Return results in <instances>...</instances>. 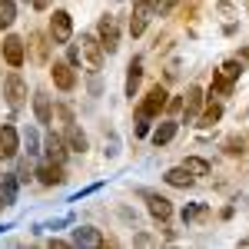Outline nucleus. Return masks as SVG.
<instances>
[{
  "mask_svg": "<svg viewBox=\"0 0 249 249\" xmlns=\"http://www.w3.org/2000/svg\"><path fill=\"white\" fill-rule=\"evenodd\" d=\"M176 3H179V0H153V14H160V17H170L173 10H176Z\"/></svg>",
  "mask_w": 249,
  "mask_h": 249,
  "instance_id": "c85d7f7f",
  "label": "nucleus"
},
{
  "mask_svg": "<svg viewBox=\"0 0 249 249\" xmlns=\"http://www.w3.org/2000/svg\"><path fill=\"white\" fill-rule=\"evenodd\" d=\"M17 199V179L10 173H0V210H7Z\"/></svg>",
  "mask_w": 249,
  "mask_h": 249,
  "instance_id": "aec40b11",
  "label": "nucleus"
},
{
  "mask_svg": "<svg viewBox=\"0 0 249 249\" xmlns=\"http://www.w3.org/2000/svg\"><path fill=\"white\" fill-rule=\"evenodd\" d=\"M236 7H239V0H216L219 17H232V14H236Z\"/></svg>",
  "mask_w": 249,
  "mask_h": 249,
  "instance_id": "c756f323",
  "label": "nucleus"
},
{
  "mask_svg": "<svg viewBox=\"0 0 249 249\" xmlns=\"http://www.w3.org/2000/svg\"><path fill=\"white\" fill-rule=\"evenodd\" d=\"M153 17V0H136L133 14H130V37H143Z\"/></svg>",
  "mask_w": 249,
  "mask_h": 249,
  "instance_id": "39448f33",
  "label": "nucleus"
},
{
  "mask_svg": "<svg viewBox=\"0 0 249 249\" xmlns=\"http://www.w3.org/2000/svg\"><path fill=\"white\" fill-rule=\"evenodd\" d=\"M80 60H87L90 70H100L103 67V43L96 34H80Z\"/></svg>",
  "mask_w": 249,
  "mask_h": 249,
  "instance_id": "20e7f679",
  "label": "nucleus"
},
{
  "mask_svg": "<svg viewBox=\"0 0 249 249\" xmlns=\"http://www.w3.org/2000/svg\"><path fill=\"white\" fill-rule=\"evenodd\" d=\"M0 53H3V60H7V67L20 70V67H23V60H27V47H23V40H20L17 34H10V37L0 43Z\"/></svg>",
  "mask_w": 249,
  "mask_h": 249,
  "instance_id": "0eeeda50",
  "label": "nucleus"
},
{
  "mask_svg": "<svg viewBox=\"0 0 249 249\" xmlns=\"http://www.w3.org/2000/svg\"><path fill=\"white\" fill-rule=\"evenodd\" d=\"M23 3H34V0H23Z\"/></svg>",
  "mask_w": 249,
  "mask_h": 249,
  "instance_id": "f704fd0d",
  "label": "nucleus"
},
{
  "mask_svg": "<svg viewBox=\"0 0 249 249\" xmlns=\"http://www.w3.org/2000/svg\"><path fill=\"white\" fill-rule=\"evenodd\" d=\"M176 130H179V120H163L160 126L153 130V146H166V143H173V136H176Z\"/></svg>",
  "mask_w": 249,
  "mask_h": 249,
  "instance_id": "6ab92c4d",
  "label": "nucleus"
},
{
  "mask_svg": "<svg viewBox=\"0 0 249 249\" xmlns=\"http://www.w3.org/2000/svg\"><path fill=\"white\" fill-rule=\"evenodd\" d=\"M170 186H176V190H190L193 183H196V176H193L186 166H173V170H166V176H163Z\"/></svg>",
  "mask_w": 249,
  "mask_h": 249,
  "instance_id": "f3484780",
  "label": "nucleus"
},
{
  "mask_svg": "<svg viewBox=\"0 0 249 249\" xmlns=\"http://www.w3.org/2000/svg\"><path fill=\"white\" fill-rule=\"evenodd\" d=\"M166 110H170V113H179V110H183V96H173V100H166Z\"/></svg>",
  "mask_w": 249,
  "mask_h": 249,
  "instance_id": "2f4dec72",
  "label": "nucleus"
},
{
  "mask_svg": "<svg viewBox=\"0 0 249 249\" xmlns=\"http://www.w3.org/2000/svg\"><path fill=\"white\" fill-rule=\"evenodd\" d=\"M136 243H140V246H150V243H153V236H150V232H140V236H136Z\"/></svg>",
  "mask_w": 249,
  "mask_h": 249,
  "instance_id": "473e14b6",
  "label": "nucleus"
},
{
  "mask_svg": "<svg viewBox=\"0 0 249 249\" xmlns=\"http://www.w3.org/2000/svg\"><path fill=\"white\" fill-rule=\"evenodd\" d=\"M166 100H170L166 87H163V83H153V87L146 90V96H143V103L136 107V116H146V120L160 116L163 110H166Z\"/></svg>",
  "mask_w": 249,
  "mask_h": 249,
  "instance_id": "f257e3e1",
  "label": "nucleus"
},
{
  "mask_svg": "<svg viewBox=\"0 0 249 249\" xmlns=\"http://www.w3.org/2000/svg\"><path fill=\"white\" fill-rule=\"evenodd\" d=\"M223 150H226V156H243L246 153V140H243V136H230V140L223 143Z\"/></svg>",
  "mask_w": 249,
  "mask_h": 249,
  "instance_id": "cd10ccee",
  "label": "nucleus"
},
{
  "mask_svg": "<svg viewBox=\"0 0 249 249\" xmlns=\"http://www.w3.org/2000/svg\"><path fill=\"white\" fill-rule=\"evenodd\" d=\"M140 80H143V57H133L126 67V96L130 100L140 93Z\"/></svg>",
  "mask_w": 249,
  "mask_h": 249,
  "instance_id": "2eb2a0df",
  "label": "nucleus"
},
{
  "mask_svg": "<svg viewBox=\"0 0 249 249\" xmlns=\"http://www.w3.org/2000/svg\"><path fill=\"white\" fill-rule=\"evenodd\" d=\"M20 153V133H17V126H10V123H3L0 126V156H17Z\"/></svg>",
  "mask_w": 249,
  "mask_h": 249,
  "instance_id": "ddd939ff",
  "label": "nucleus"
},
{
  "mask_svg": "<svg viewBox=\"0 0 249 249\" xmlns=\"http://www.w3.org/2000/svg\"><path fill=\"white\" fill-rule=\"evenodd\" d=\"M70 40H73V17H70V10H53L50 14V43L67 47Z\"/></svg>",
  "mask_w": 249,
  "mask_h": 249,
  "instance_id": "7ed1b4c3",
  "label": "nucleus"
},
{
  "mask_svg": "<svg viewBox=\"0 0 249 249\" xmlns=\"http://www.w3.org/2000/svg\"><path fill=\"white\" fill-rule=\"evenodd\" d=\"M232 93V80H226L223 73H213V83H210V90H206V100H219V96H230Z\"/></svg>",
  "mask_w": 249,
  "mask_h": 249,
  "instance_id": "5701e85b",
  "label": "nucleus"
},
{
  "mask_svg": "<svg viewBox=\"0 0 249 249\" xmlns=\"http://www.w3.org/2000/svg\"><path fill=\"white\" fill-rule=\"evenodd\" d=\"M203 103H206V93H203V87H196L193 83L190 90H186V100H183V123H193L199 110H203Z\"/></svg>",
  "mask_w": 249,
  "mask_h": 249,
  "instance_id": "9d476101",
  "label": "nucleus"
},
{
  "mask_svg": "<svg viewBox=\"0 0 249 249\" xmlns=\"http://www.w3.org/2000/svg\"><path fill=\"white\" fill-rule=\"evenodd\" d=\"M43 150H47V160H53V163H63V160H67V143H63V136H57V133H47Z\"/></svg>",
  "mask_w": 249,
  "mask_h": 249,
  "instance_id": "a211bd4d",
  "label": "nucleus"
},
{
  "mask_svg": "<svg viewBox=\"0 0 249 249\" xmlns=\"http://www.w3.org/2000/svg\"><path fill=\"white\" fill-rule=\"evenodd\" d=\"M3 96H7V103H10L14 110L27 103V80L20 77L17 70H14V73H7V80H3Z\"/></svg>",
  "mask_w": 249,
  "mask_h": 249,
  "instance_id": "423d86ee",
  "label": "nucleus"
},
{
  "mask_svg": "<svg viewBox=\"0 0 249 249\" xmlns=\"http://www.w3.org/2000/svg\"><path fill=\"white\" fill-rule=\"evenodd\" d=\"M243 70H246V63H243L239 57H230V60H223V67H219L216 73H223L226 80H232V83H236V80L243 77Z\"/></svg>",
  "mask_w": 249,
  "mask_h": 249,
  "instance_id": "b1692460",
  "label": "nucleus"
},
{
  "mask_svg": "<svg viewBox=\"0 0 249 249\" xmlns=\"http://www.w3.org/2000/svg\"><path fill=\"white\" fill-rule=\"evenodd\" d=\"M183 166H186V170L193 173V176H210V163H206V160H203V156H186V160H183Z\"/></svg>",
  "mask_w": 249,
  "mask_h": 249,
  "instance_id": "bb28decb",
  "label": "nucleus"
},
{
  "mask_svg": "<svg viewBox=\"0 0 249 249\" xmlns=\"http://www.w3.org/2000/svg\"><path fill=\"white\" fill-rule=\"evenodd\" d=\"M63 143H67V150H73V153H87V150H90V140H87V133L80 130L73 120L63 126Z\"/></svg>",
  "mask_w": 249,
  "mask_h": 249,
  "instance_id": "f8f14e48",
  "label": "nucleus"
},
{
  "mask_svg": "<svg viewBox=\"0 0 249 249\" xmlns=\"http://www.w3.org/2000/svg\"><path fill=\"white\" fill-rule=\"evenodd\" d=\"M143 199H146V210H150V216H153L156 223H170L173 203L166 196H160V193H143Z\"/></svg>",
  "mask_w": 249,
  "mask_h": 249,
  "instance_id": "1a4fd4ad",
  "label": "nucleus"
},
{
  "mask_svg": "<svg viewBox=\"0 0 249 249\" xmlns=\"http://www.w3.org/2000/svg\"><path fill=\"white\" fill-rule=\"evenodd\" d=\"M246 10H249V0H246Z\"/></svg>",
  "mask_w": 249,
  "mask_h": 249,
  "instance_id": "c9c22d12",
  "label": "nucleus"
},
{
  "mask_svg": "<svg viewBox=\"0 0 249 249\" xmlns=\"http://www.w3.org/2000/svg\"><path fill=\"white\" fill-rule=\"evenodd\" d=\"M17 20V3L14 0H0V30H10Z\"/></svg>",
  "mask_w": 249,
  "mask_h": 249,
  "instance_id": "393cba45",
  "label": "nucleus"
},
{
  "mask_svg": "<svg viewBox=\"0 0 249 249\" xmlns=\"http://www.w3.org/2000/svg\"><path fill=\"white\" fill-rule=\"evenodd\" d=\"M67 63H70V67H80V47H70V50H67Z\"/></svg>",
  "mask_w": 249,
  "mask_h": 249,
  "instance_id": "7c9ffc66",
  "label": "nucleus"
},
{
  "mask_svg": "<svg viewBox=\"0 0 249 249\" xmlns=\"http://www.w3.org/2000/svg\"><path fill=\"white\" fill-rule=\"evenodd\" d=\"M236 57L243 60V63H249V47H239V53H236Z\"/></svg>",
  "mask_w": 249,
  "mask_h": 249,
  "instance_id": "72a5a7b5",
  "label": "nucleus"
},
{
  "mask_svg": "<svg viewBox=\"0 0 249 249\" xmlns=\"http://www.w3.org/2000/svg\"><path fill=\"white\" fill-rule=\"evenodd\" d=\"M219 120H223V103H219V100H210V103H203V110H199V116H196V126L213 130Z\"/></svg>",
  "mask_w": 249,
  "mask_h": 249,
  "instance_id": "4468645a",
  "label": "nucleus"
},
{
  "mask_svg": "<svg viewBox=\"0 0 249 249\" xmlns=\"http://www.w3.org/2000/svg\"><path fill=\"white\" fill-rule=\"evenodd\" d=\"M37 179L43 183V186H63V183H67V173H63V163H53V160L40 163V166H37Z\"/></svg>",
  "mask_w": 249,
  "mask_h": 249,
  "instance_id": "9b49d317",
  "label": "nucleus"
},
{
  "mask_svg": "<svg viewBox=\"0 0 249 249\" xmlns=\"http://www.w3.org/2000/svg\"><path fill=\"white\" fill-rule=\"evenodd\" d=\"M73 243H77V246H103L107 239H103L100 230H93V226H80V230H73Z\"/></svg>",
  "mask_w": 249,
  "mask_h": 249,
  "instance_id": "412c9836",
  "label": "nucleus"
},
{
  "mask_svg": "<svg viewBox=\"0 0 249 249\" xmlns=\"http://www.w3.org/2000/svg\"><path fill=\"white\" fill-rule=\"evenodd\" d=\"M47 50H50V34H30V60L34 63H47Z\"/></svg>",
  "mask_w": 249,
  "mask_h": 249,
  "instance_id": "dca6fc26",
  "label": "nucleus"
},
{
  "mask_svg": "<svg viewBox=\"0 0 249 249\" xmlns=\"http://www.w3.org/2000/svg\"><path fill=\"white\" fill-rule=\"evenodd\" d=\"M50 77H53V87H57V90H63V93H70V90L77 87V73H73V67H70L67 60H53Z\"/></svg>",
  "mask_w": 249,
  "mask_h": 249,
  "instance_id": "6e6552de",
  "label": "nucleus"
},
{
  "mask_svg": "<svg viewBox=\"0 0 249 249\" xmlns=\"http://www.w3.org/2000/svg\"><path fill=\"white\" fill-rule=\"evenodd\" d=\"M199 219H210V206L206 203H193L183 210V223L190 226V223H199Z\"/></svg>",
  "mask_w": 249,
  "mask_h": 249,
  "instance_id": "a878e982",
  "label": "nucleus"
},
{
  "mask_svg": "<svg viewBox=\"0 0 249 249\" xmlns=\"http://www.w3.org/2000/svg\"><path fill=\"white\" fill-rule=\"evenodd\" d=\"M96 37L103 43V53H116V47H120V17L103 14L100 23H96Z\"/></svg>",
  "mask_w": 249,
  "mask_h": 249,
  "instance_id": "f03ea898",
  "label": "nucleus"
},
{
  "mask_svg": "<svg viewBox=\"0 0 249 249\" xmlns=\"http://www.w3.org/2000/svg\"><path fill=\"white\" fill-rule=\"evenodd\" d=\"M34 113H37V123H50L53 120V107H50V96L37 90L34 93Z\"/></svg>",
  "mask_w": 249,
  "mask_h": 249,
  "instance_id": "4be33fe9",
  "label": "nucleus"
}]
</instances>
